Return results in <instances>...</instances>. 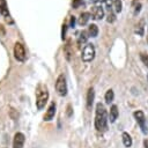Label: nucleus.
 Listing matches in <instances>:
<instances>
[{"label":"nucleus","instance_id":"1","mask_svg":"<svg viewBox=\"0 0 148 148\" xmlns=\"http://www.w3.org/2000/svg\"><path fill=\"white\" fill-rule=\"evenodd\" d=\"M108 112L106 109L104 108V105L102 103H97L96 104V114H95V128L103 133L108 131Z\"/></svg>","mask_w":148,"mask_h":148},{"label":"nucleus","instance_id":"2","mask_svg":"<svg viewBox=\"0 0 148 148\" xmlns=\"http://www.w3.org/2000/svg\"><path fill=\"white\" fill-rule=\"evenodd\" d=\"M49 99V90L46 86L44 84H38L36 88V106L38 110H42L45 104L47 103Z\"/></svg>","mask_w":148,"mask_h":148},{"label":"nucleus","instance_id":"3","mask_svg":"<svg viewBox=\"0 0 148 148\" xmlns=\"http://www.w3.org/2000/svg\"><path fill=\"white\" fill-rule=\"evenodd\" d=\"M56 90L58 92L59 96H66L67 95V82H66V79L62 74H60L58 77H57V81H56Z\"/></svg>","mask_w":148,"mask_h":148},{"label":"nucleus","instance_id":"4","mask_svg":"<svg viewBox=\"0 0 148 148\" xmlns=\"http://www.w3.org/2000/svg\"><path fill=\"white\" fill-rule=\"evenodd\" d=\"M81 58H82V60L84 62H89V61H91L95 58V47H94L92 44H87L83 47Z\"/></svg>","mask_w":148,"mask_h":148},{"label":"nucleus","instance_id":"5","mask_svg":"<svg viewBox=\"0 0 148 148\" xmlns=\"http://www.w3.org/2000/svg\"><path fill=\"white\" fill-rule=\"evenodd\" d=\"M133 114H134V118H135V120L138 121V124H139V126H140V128H141L142 133L147 134L148 128H147V126H146V118H145L143 112H142L141 110H136Z\"/></svg>","mask_w":148,"mask_h":148},{"label":"nucleus","instance_id":"6","mask_svg":"<svg viewBox=\"0 0 148 148\" xmlns=\"http://www.w3.org/2000/svg\"><path fill=\"white\" fill-rule=\"evenodd\" d=\"M14 57L17 61L25 60V49L21 43H15L14 45Z\"/></svg>","mask_w":148,"mask_h":148},{"label":"nucleus","instance_id":"7","mask_svg":"<svg viewBox=\"0 0 148 148\" xmlns=\"http://www.w3.org/2000/svg\"><path fill=\"white\" fill-rule=\"evenodd\" d=\"M24 142H25V136H24V134L21 133V132L15 133L14 139H13V148H23Z\"/></svg>","mask_w":148,"mask_h":148},{"label":"nucleus","instance_id":"8","mask_svg":"<svg viewBox=\"0 0 148 148\" xmlns=\"http://www.w3.org/2000/svg\"><path fill=\"white\" fill-rule=\"evenodd\" d=\"M54 114H56V103L52 102V103L50 104L47 111H46L45 114H44V120H45V121H50V120H52V119L54 118Z\"/></svg>","mask_w":148,"mask_h":148},{"label":"nucleus","instance_id":"9","mask_svg":"<svg viewBox=\"0 0 148 148\" xmlns=\"http://www.w3.org/2000/svg\"><path fill=\"white\" fill-rule=\"evenodd\" d=\"M91 8H92V9H91V14H92L94 18H96V20L103 18V16H104V10H103L102 7H99V6H94V7H91Z\"/></svg>","mask_w":148,"mask_h":148},{"label":"nucleus","instance_id":"10","mask_svg":"<svg viewBox=\"0 0 148 148\" xmlns=\"http://www.w3.org/2000/svg\"><path fill=\"white\" fill-rule=\"evenodd\" d=\"M118 114H119V112H118L117 105H112L111 109H110V114H109V120H110V123H114L116 119H117V117H118Z\"/></svg>","mask_w":148,"mask_h":148},{"label":"nucleus","instance_id":"11","mask_svg":"<svg viewBox=\"0 0 148 148\" xmlns=\"http://www.w3.org/2000/svg\"><path fill=\"white\" fill-rule=\"evenodd\" d=\"M94 98H95L94 88H89L88 94H87V106H88V109L91 108V105H92V103H94Z\"/></svg>","mask_w":148,"mask_h":148},{"label":"nucleus","instance_id":"12","mask_svg":"<svg viewBox=\"0 0 148 148\" xmlns=\"http://www.w3.org/2000/svg\"><path fill=\"white\" fill-rule=\"evenodd\" d=\"M121 136H123V143H124V146L125 147H131L132 146V138H131V135L127 132H124Z\"/></svg>","mask_w":148,"mask_h":148},{"label":"nucleus","instance_id":"13","mask_svg":"<svg viewBox=\"0 0 148 148\" xmlns=\"http://www.w3.org/2000/svg\"><path fill=\"white\" fill-rule=\"evenodd\" d=\"M0 13H1L5 17L9 16V13H8V8H7L6 0H0Z\"/></svg>","mask_w":148,"mask_h":148},{"label":"nucleus","instance_id":"14","mask_svg":"<svg viewBox=\"0 0 148 148\" xmlns=\"http://www.w3.org/2000/svg\"><path fill=\"white\" fill-rule=\"evenodd\" d=\"M89 18H90V13L84 12V13L81 14V16H80V18H79V23H80L81 25H84V24H87V22L89 21Z\"/></svg>","mask_w":148,"mask_h":148},{"label":"nucleus","instance_id":"15","mask_svg":"<svg viewBox=\"0 0 148 148\" xmlns=\"http://www.w3.org/2000/svg\"><path fill=\"white\" fill-rule=\"evenodd\" d=\"M88 34L91 37H96L98 35V28H97V25L96 24H90L89 28H88Z\"/></svg>","mask_w":148,"mask_h":148},{"label":"nucleus","instance_id":"16","mask_svg":"<svg viewBox=\"0 0 148 148\" xmlns=\"http://www.w3.org/2000/svg\"><path fill=\"white\" fill-rule=\"evenodd\" d=\"M113 97H114V94H113V90L112 89H109L105 94V102L108 104H110L112 101H113Z\"/></svg>","mask_w":148,"mask_h":148},{"label":"nucleus","instance_id":"17","mask_svg":"<svg viewBox=\"0 0 148 148\" xmlns=\"http://www.w3.org/2000/svg\"><path fill=\"white\" fill-rule=\"evenodd\" d=\"M64 51H65L66 59H67V60H71V54H72V51H71V44H69V42L66 44V46H65Z\"/></svg>","mask_w":148,"mask_h":148},{"label":"nucleus","instance_id":"18","mask_svg":"<svg viewBox=\"0 0 148 148\" xmlns=\"http://www.w3.org/2000/svg\"><path fill=\"white\" fill-rule=\"evenodd\" d=\"M113 7H114V10L117 13H120L121 12V8H123V2L120 0H114L113 1Z\"/></svg>","mask_w":148,"mask_h":148},{"label":"nucleus","instance_id":"19","mask_svg":"<svg viewBox=\"0 0 148 148\" xmlns=\"http://www.w3.org/2000/svg\"><path fill=\"white\" fill-rule=\"evenodd\" d=\"M135 32H136L138 35H140V36L143 35V21H140V22H139V24L136 25Z\"/></svg>","mask_w":148,"mask_h":148},{"label":"nucleus","instance_id":"20","mask_svg":"<svg viewBox=\"0 0 148 148\" xmlns=\"http://www.w3.org/2000/svg\"><path fill=\"white\" fill-rule=\"evenodd\" d=\"M87 38H88V36H87V32H86V31H82V32L80 34V36H79V39H77V43H79V44H82V43H86V40H87Z\"/></svg>","mask_w":148,"mask_h":148},{"label":"nucleus","instance_id":"21","mask_svg":"<svg viewBox=\"0 0 148 148\" xmlns=\"http://www.w3.org/2000/svg\"><path fill=\"white\" fill-rule=\"evenodd\" d=\"M140 58H141L142 62L148 67V54H146V53H141V54H140Z\"/></svg>","mask_w":148,"mask_h":148},{"label":"nucleus","instance_id":"22","mask_svg":"<svg viewBox=\"0 0 148 148\" xmlns=\"http://www.w3.org/2000/svg\"><path fill=\"white\" fill-rule=\"evenodd\" d=\"M66 29H67V25H66V24H64V25H62V31H61V38H62V39L65 38V35H66Z\"/></svg>","mask_w":148,"mask_h":148},{"label":"nucleus","instance_id":"23","mask_svg":"<svg viewBox=\"0 0 148 148\" xmlns=\"http://www.w3.org/2000/svg\"><path fill=\"white\" fill-rule=\"evenodd\" d=\"M113 21H114V15H113V14H109L108 22H113Z\"/></svg>","mask_w":148,"mask_h":148},{"label":"nucleus","instance_id":"24","mask_svg":"<svg viewBox=\"0 0 148 148\" xmlns=\"http://www.w3.org/2000/svg\"><path fill=\"white\" fill-rule=\"evenodd\" d=\"M81 2H82V0H74L73 1V7H77Z\"/></svg>","mask_w":148,"mask_h":148},{"label":"nucleus","instance_id":"25","mask_svg":"<svg viewBox=\"0 0 148 148\" xmlns=\"http://www.w3.org/2000/svg\"><path fill=\"white\" fill-rule=\"evenodd\" d=\"M74 23H75V17H74V16H72V17H71V25H72V27H74Z\"/></svg>","mask_w":148,"mask_h":148},{"label":"nucleus","instance_id":"26","mask_svg":"<svg viewBox=\"0 0 148 148\" xmlns=\"http://www.w3.org/2000/svg\"><path fill=\"white\" fill-rule=\"evenodd\" d=\"M5 18H6V21H7L8 23H10V24L13 23V21H12V18H10V16H7V17H5Z\"/></svg>","mask_w":148,"mask_h":148},{"label":"nucleus","instance_id":"27","mask_svg":"<svg viewBox=\"0 0 148 148\" xmlns=\"http://www.w3.org/2000/svg\"><path fill=\"white\" fill-rule=\"evenodd\" d=\"M143 145H145V148H148V141L147 140L143 141Z\"/></svg>","mask_w":148,"mask_h":148},{"label":"nucleus","instance_id":"28","mask_svg":"<svg viewBox=\"0 0 148 148\" xmlns=\"http://www.w3.org/2000/svg\"><path fill=\"white\" fill-rule=\"evenodd\" d=\"M94 2H99V1H104V0H92Z\"/></svg>","mask_w":148,"mask_h":148},{"label":"nucleus","instance_id":"29","mask_svg":"<svg viewBox=\"0 0 148 148\" xmlns=\"http://www.w3.org/2000/svg\"><path fill=\"white\" fill-rule=\"evenodd\" d=\"M147 43H148V34H147Z\"/></svg>","mask_w":148,"mask_h":148},{"label":"nucleus","instance_id":"30","mask_svg":"<svg viewBox=\"0 0 148 148\" xmlns=\"http://www.w3.org/2000/svg\"><path fill=\"white\" fill-rule=\"evenodd\" d=\"M147 77H148V76H147Z\"/></svg>","mask_w":148,"mask_h":148}]
</instances>
